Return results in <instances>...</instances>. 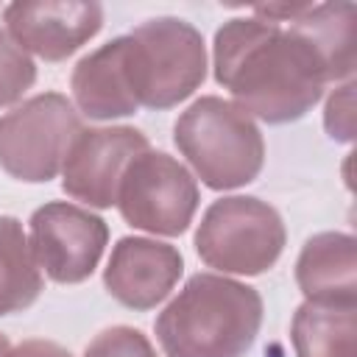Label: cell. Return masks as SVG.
Returning <instances> with one entry per match:
<instances>
[{
    "mask_svg": "<svg viewBox=\"0 0 357 357\" xmlns=\"http://www.w3.org/2000/svg\"><path fill=\"white\" fill-rule=\"evenodd\" d=\"M215 81L245 114L271 126L304 117L324 95L326 67L290 25L259 17L223 22L212 45Z\"/></svg>",
    "mask_w": 357,
    "mask_h": 357,
    "instance_id": "6da1fadb",
    "label": "cell"
},
{
    "mask_svg": "<svg viewBox=\"0 0 357 357\" xmlns=\"http://www.w3.org/2000/svg\"><path fill=\"white\" fill-rule=\"evenodd\" d=\"M262 326V296L243 282L195 273L159 312L153 332L165 357H243Z\"/></svg>",
    "mask_w": 357,
    "mask_h": 357,
    "instance_id": "7a4b0ae2",
    "label": "cell"
},
{
    "mask_svg": "<svg viewBox=\"0 0 357 357\" xmlns=\"http://www.w3.org/2000/svg\"><path fill=\"white\" fill-rule=\"evenodd\" d=\"M173 142L212 190H234L254 181L265 162L259 126L237 103L218 95L198 98L178 114Z\"/></svg>",
    "mask_w": 357,
    "mask_h": 357,
    "instance_id": "3957f363",
    "label": "cell"
},
{
    "mask_svg": "<svg viewBox=\"0 0 357 357\" xmlns=\"http://www.w3.org/2000/svg\"><path fill=\"white\" fill-rule=\"evenodd\" d=\"M126 78L137 106L173 109L206 78L204 36L178 17H156L123 36Z\"/></svg>",
    "mask_w": 357,
    "mask_h": 357,
    "instance_id": "277c9868",
    "label": "cell"
},
{
    "mask_svg": "<svg viewBox=\"0 0 357 357\" xmlns=\"http://www.w3.org/2000/svg\"><path fill=\"white\" fill-rule=\"evenodd\" d=\"M282 215L254 195H231L209 204L195 231L198 257L223 273L257 276L276 265L284 248Z\"/></svg>",
    "mask_w": 357,
    "mask_h": 357,
    "instance_id": "5b68a950",
    "label": "cell"
},
{
    "mask_svg": "<svg viewBox=\"0 0 357 357\" xmlns=\"http://www.w3.org/2000/svg\"><path fill=\"white\" fill-rule=\"evenodd\" d=\"M81 117L61 92H42L0 117V167L20 181L42 184L59 176Z\"/></svg>",
    "mask_w": 357,
    "mask_h": 357,
    "instance_id": "8992f818",
    "label": "cell"
},
{
    "mask_svg": "<svg viewBox=\"0 0 357 357\" xmlns=\"http://www.w3.org/2000/svg\"><path fill=\"white\" fill-rule=\"evenodd\" d=\"M117 209L134 229L176 237L192 223L198 184L178 159L148 148L128 162L117 190Z\"/></svg>",
    "mask_w": 357,
    "mask_h": 357,
    "instance_id": "52a82bcc",
    "label": "cell"
},
{
    "mask_svg": "<svg viewBox=\"0 0 357 357\" xmlns=\"http://www.w3.org/2000/svg\"><path fill=\"white\" fill-rule=\"evenodd\" d=\"M106 240V220L78 204L53 201L31 215V257L56 284H78L89 279L103 257Z\"/></svg>",
    "mask_w": 357,
    "mask_h": 357,
    "instance_id": "ba28073f",
    "label": "cell"
},
{
    "mask_svg": "<svg viewBox=\"0 0 357 357\" xmlns=\"http://www.w3.org/2000/svg\"><path fill=\"white\" fill-rule=\"evenodd\" d=\"M142 151H148V137L139 128H81L61 165V190L86 206L109 209L117 204L128 162Z\"/></svg>",
    "mask_w": 357,
    "mask_h": 357,
    "instance_id": "9c48e42d",
    "label": "cell"
},
{
    "mask_svg": "<svg viewBox=\"0 0 357 357\" xmlns=\"http://www.w3.org/2000/svg\"><path fill=\"white\" fill-rule=\"evenodd\" d=\"M6 33L17 47L45 61H64L103 25L100 3L25 0L3 8Z\"/></svg>",
    "mask_w": 357,
    "mask_h": 357,
    "instance_id": "30bf717a",
    "label": "cell"
},
{
    "mask_svg": "<svg viewBox=\"0 0 357 357\" xmlns=\"http://www.w3.org/2000/svg\"><path fill=\"white\" fill-rule=\"evenodd\" d=\"M184 259L176 245L148 237H120L103 271V284L128 310H151L170 296Z\"/></svg>",
    "mask_w": 357,
    "mask_h": 357,
    "instance_id": "8fae6325",
    "label": "cell"
},
{
    "mask_svg": "<svg viewBox=\"0 0 357 357\" xmlns=\"http://www.w3.org/2000/svg\"><path fill=\"white\" fill-rule=\"evenodd\" d=\"M296 282L310 304H357V243L343 231L310 237L296 259Z\"/></svg>",
    "mask_w": 357,
    "mask_h": 357,
    "instance_id": "7c38bea8",
    "label": "cell"
},
{
    "mask_svg": "<svg viewBox=\"0 0 357 357\" xmlns=\"http://www.w3.org/2000/svg\"><path fill=\"white\" fill-rule=\"evenodd\" d=\"M70 89L78 112L86 114L89 120H114L134 114L139 106L126 78L123 36H114L98 50L86 53L73 67Z\"/></svg>",
    "mask_w": 357,
    "mask_h": 357,
    "instance_id": "4fadbf2b",
    "label": "cell"
},
{
    "mask_svg": "<svg viewBox=\"0 0 357 357\" xmlns=\"http://www.w3.org/2000/svg\"><path fill=\"white\" fill-rule=\"evenodd\" d=\"M354 17L357 6L343 3H304L301 11L287 22L296 33H301L326 67L329 81L351 78L357 56H354Z\"/></svg>",
    "mask_w": 357,
    "mask_h": 357,
    "instance_id": "5bb4252c",
    "label": "cell"
},
{
    "mask_svg": "<svg viewBox=\"0 0 357 357\" xmlns=\"http://www.w3.org/2000/svg\"><path fill=\"white\" fill-rule=\"evenodd\" d=\"M296 357H357L354 307H324L304 301L290 326Z\"/></svg>",
    "mask_w": 357,
    "mask_h": 357,
    "instance_id": "9a60e30c",
    "label": "cell"
},
{
    "mask_svg": "<svg viewBox=\"0 0 357 357\" xmlns=\"http://www.w3.org/2000/svg\"><path fill=\"white\" fill-rule=\"evenodd\" d=\"M42 293V271L36 268L22 223L0 215V318L28 310Z\"/></svg>",
    "mask_w": 357,
    "mask_h": 357,
    "instance_id": "2e32d148",
    "label": "cell"
},
{
    "mask_svg": "<svg viewBox=\"0 0 357 357\" xmlns=\"http://www.w3.org/2000/svg\"><path fill=\"white\" fill-rule=\"evenodd\" d=\"M36 81L33 59L0 28V109L17 103Z\"/></svg>",
    "mask_w": 357,
    "mask_h": 357,
    "instance_id": "e0dca14e",
    "label": "cell"
},
{
    "mask_svg": "<svg viewBox=\"0 0 357 357\" xmlns=\"http://www.w3.org/2000/svg\"><path fill=\"white\" fill-rule=\"evenodd\" d=\"M84 357H156L151 340L134 326H109L92 337Z\"/></svg>",
    "mask_w": 357,
    "mask_h": 357,
    "instance_id": "ac0fdd59",
    "label": "cell"
},
{
    "mask_svg": "<svg viewBox=\"0 0 357 357\" xmlns=\"http://www.w3.org/2000/svg\"><path fill=\"white\" fill-rule=\"evenodd\" d=\"M324 126L329 137L337 142L354 139V84L351 81H346L340 89L332 92L326 112H324Z\"/></svg>",
    "mask_w": 357,
    "mask_h": 357,
    "instance_id": "d6986e66",
    "label": "cell"
},
{
    "mask_svg": "<svg viewBox=\"0 0 357 357\" xmlns=\"http://www.w3.org/2000/svg\"><path fill=\"white\" fill-rule=\"evenodd\" d=\"M3 357H73L64 346L53 343V340H45V337H31V340H22L17 343L14 349H8Z\"/></svg>",
    "mask_w": 357,
    "mask_h": 357,
    "instance_id": "ffe728a7",
    "label": "cell"
},
{
    "mask_svg": "<svg viewBox=\"0 0 357 357\" xmlns=\"http://www.w3.org/2000/svg\"><path fill=\"white\" fill-rule=\"evenodd\" d=\"M8 349H11V346H8V337H6L3 332H0V357H3V354H6Z\"/></svg>",
    "mask_w": 357,
    "mask_h": 357,
    "instance_id": "44dd1931",
    "label": "cell"
}]
</instances>
